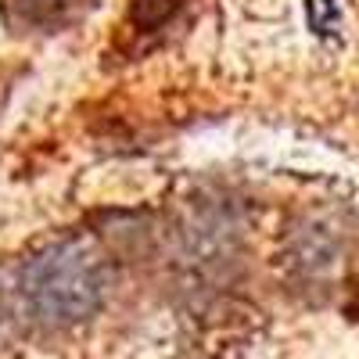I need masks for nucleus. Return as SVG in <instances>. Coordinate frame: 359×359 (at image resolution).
<instances>
[{
  "label": "nucleus",
  "mask_w": 359,
  "mask_h": 359,
  "mask_svg": "<svg viewBox=\"0 0 359 359\" xmlns=\"http://www.w3.org/2000/svg\"><path fill=\"white\" fill-rule=\"evenodd\" d=\"M18 291L33 323L69 331L94 320L108 298V259L83 233H69L25 259Z\"/></svg>",
  "instance_id": "obj_1"
},
{
  "label": "nucleus",
  "mask_w": 359,
  "mask_h": 359,
  "mask_svg": "<svg viewBox=\"0 0 359 359\" xmlns=\"http://www.w3.org/2000/svg\"><path fill=\"white\" fill-rule=\"evenodd\" d=\"M245 255V223L237 205L223 198H201L176 223L172 269L191 291V298L223 294Z\"/></svg>",
  "instance_id": "obj_2"
},
{
  "label": "nucleus",
  "mask_w": 359,
  "mask_h": 359,
  "mask_svg": "<svg viewBox=\"0 0 359 359\" xmlns=\"http://www.w3.org/2000/svg\"><path fill=\"white\" fill-rule=\"evenodd\" d=\"M348 252H352V233L345 219L331 208H306L284 226L277 252L280 280L291 294L323 302L345 277Z\"/></svg>",
  "instance_id": "obj_3"
},
{
  "label": "nucleus",
  "mask_w": 359,
  "mask_h": 359,
  "mask_svg": "<svg viewBox=\"0 0 359 359\" xmlns=\"http://www.w3.org/2000/svg\"><path fill=\"white\" fill-rule=\"evenodd\" d=\"M4 15L22 29H50L65 18L72 0H0Z\"/></svg>",
  "instance_id": "obj_4"
},
{
  "label": "nucleus",
  "mask_w": 359,
  "mask_h": 359,
  "mask_svg": "<svg viewBox=\"0 0 359 359\" xmlns=\"http://www.w3.org/2000/svg\"><path fill=\"white\" fill-rule=\"evenodd\" d=\"M180 8L184 0H130V25L137 33H158Z\"/></svg>",
  "instance_id": "obj_5"
}]
</instances>
